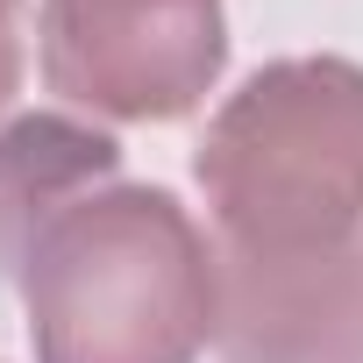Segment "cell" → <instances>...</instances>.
<instances>
[{
	"label": "cell",
	"mask_w": 363,
	"mask_h": 363,
	"mask_svg": "<svg viewBox=\"0 0 363 363\" xmlns=\"http://www.w3.org/2000/svg\"><path fill=\"white\" fill-rule=\"evenodd\" d=\"M15 8L22 0H0V107L15 100V86H22V43H15Z\"/></svg>",
	"instance_id": "obj_6"
},
{
	"label": "cell",
	"mask_w": 363,
	"mask_h": 363,
	"mask_svg": "<svg viewBox=\"0 0 363 363\" xmlns=\"http://www.w3.org/2000/svg\"><path fill=\"white\" fill-rule=\"evenodd\" d=\"M221 50V0H43V79L121 121L186 114Z\"/></svg>",
	"instance_id": "obj_3"
},
{
	"label": "cell",
	"mask_w": 363,
	"mask_h": 363,
	"mask_svg": "<svg viewBox=\"0 0 363 363\" xmlns=\"http://www.w3.org/2000/svg\"><path fill=\"white\" fill-rule=\"evenodd\" d=\"M200 186L228 250H335L363 235V72L285 57L200 143Z\"/></svg>",
	"instance_id": "obj_2"
},
{
	"label": "cell",
	"mask_w": 363,
	"mask_h": 363,
	"mask_svg": "<svg viewBox=\"0 0 363 363\" xmlns=\"http://www.w3.org/2000/svg\"><path fill=\"white\" fill-rule=\"evenodd\" d=\"M114 164H121L114 135L65 114H29L0 128V264H22L29 242Z\"/></svg>",
	"instance_id": "obj_5"
},
{
	"label": "cell",
	"mask_w": 363,
	"mask_h": 363,
	"mask_svg": "<svg viewBox=\"0 0 363 363\" xmlns=\"http://www.w3.org/2000/svg\"><path fill=\"white\" fill-rule=\"evenodd\" d=\"M228 363H363V235L335 250H214Z\"/></svg>",
	"instance_id": "obj_4"
},
{
	"label": "cell",
	"mask_w": 363,
	"mask_h": 363,
	"mask_svg": "<svg viewBox=\"0 0 363 363\" xmlns=\"http://www.w3.org/2000/svg\"><path fill=\"white\" fill-rule=\"evenodd\" d=\"M36 363H193L214 342V250L157 186L72 200L22 257Z\"/></svg>",
	"instance_id": "obj_1"
}]
</instances>
